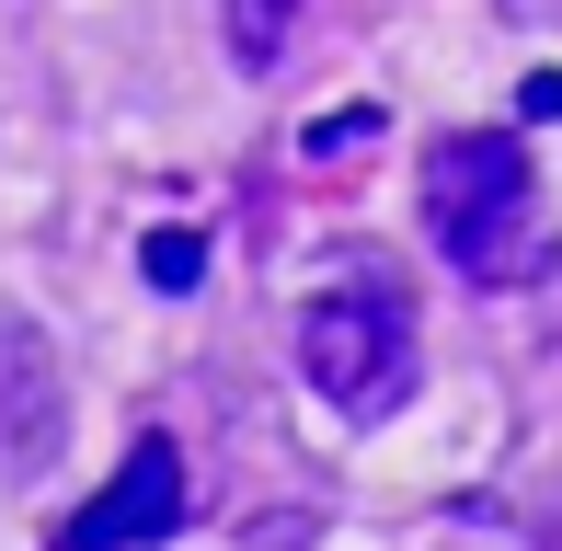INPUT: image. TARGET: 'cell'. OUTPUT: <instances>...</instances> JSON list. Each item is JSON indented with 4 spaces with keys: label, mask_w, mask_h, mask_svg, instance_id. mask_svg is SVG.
Instances as JSON below:
<instances>
[{
    "label": "cell",
    "mask_w": 562,
    "mask_h": 551,
    "mask_svg": "<svg viewBox=\"0 0 562 551\" xmlns=\"http://www.w3.org/2000/svg\"><path fill=\"white\" fill-rule=\"evenodd\" d=\"M425 230L471 288H540L551 276V195L505 127H448L425 149Z\"/></svg>",
    "instance_id": "obj_1"
},
{
    "label": "cell",
    "mask_w": 562,
    "mask_h": 551,
    "mask_svg": "<svg viewBox=\"0 0 562 551\" xmlns=\"http://www.w3.org/2000/svg\"><path fill=\"white\" fill-rule=\"evenodd\" d=\"M299 380L322 391L345 425H391L425 380V322H414V288L391 265H345L334 288L299 299Z\"/></svg>",
    "instance_id": "obj_2"
},
{
    "label": "cell",
    "mask_w": 562,
    "mask_h": 551,
    "mask_svg": "<svg viewBox=\"0 0 562 551\" xmlns=\"http://www.w3.org/2000/svg\"><path fill=\"white\" fill-rule=\"evenodd\" d=\"M69 437V368H58V334H46L35 311H12L0 299V471H46Z\"/></svg>",
    "instance_id": "obj_3"
},
{
    "label": "cell",
    "mask_w": 562,
    "mask_h": 551,
    "mask_svg": "<svg viewBox=\"0 0 562 551\" xmlns=\"http://www.w3.org/2000/svg\"><path fill=\"white\" fill-rule=\"evenodd\" d=\"M172 529H184V448H172V437H138L115 460V483L58 529V551H149V540H172Z\"/></svg>",
    "instance_id": "obj_4"
},
{
    "label": "cell",
    "mask_w": 562,
    "mask_h": 551,
    "mask_svg": "<svg viewBox=\"0 0 562 551\" xmlns=\"http://www.w3.org/2000/svg\"><path fill=\"white\" fill-rule=\"evenodd\" d=\"M218 23H229V58H241V69H276V58H288L299 0H218Z\"/></svg>",
    "instance_id": "obj_5"
},
{
    "label": "cell",
    "mask_w": 562,
    "mask_h": 551,
    "mask_svg": "<svg viewBox=\"0 0 562 551\" xmlns=\"http://www.w3.org/2000/svg\"><path fill=\"white\" fill-rule=\"evenodd\" d=\"M437 551H551L517 506H448L437 517Z\"/></svg>",
    "instance_id": "obj_6"
},
{
    "label": "cell",
    "mask_w": 562,
    "mask_h": 551,
    "mask_svg": "<svg viewBox=\"0 0 562 551\" xmlns=\"http://www.w3.org/2000/svg\"><path fill=\"white\" fill-rule=\"evenodd\" d=\"M138 265H149V288H161V299H184L195 276H207V241H195V230H149Z\"/></svg>",
    "instance_id": "obj_7"
},
{
    "label": "cell",
    "mask_w": 562,
    "mask_h": 551,
    "mask_svg": "<svg viewBox=\"0 0 562 551\" xmlns=\"http://www.w3.org/2000/svg\"><path fill=\"white\" fill-rule=\"evenodd\" d=\"M517 115H540V127H551V115H562V69H528V92H517Z\"/></svg>",
    "instance_id": "obj_8"
}]
</instances>
